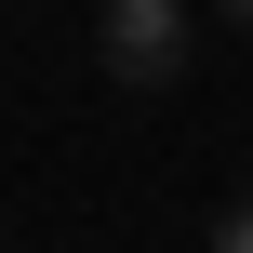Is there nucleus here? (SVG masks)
I'll return each mask as SVG.
<instances>
[{"instance_id":"obj_1","label":"nucleus","mask_w":253,"mask_h":253,"mask_svg":"<svg viewBox=\"0 0 253 253\" xmlns=\"http://www.w3.org/2000/svg\"><path fill=\"white\" fill-rule=\"evenodd\" d=\"M93 53H107L120 93H173L187 53H200V0H107L93 13Z\"/></svg>"},{"instance_id":"obj_2","label":"nucleus","mask_w":253,"mask_h":253,"mask_svg":"<svg viewBox=\"0 0 253 253\" xmlns=\"http://www.w3.org/2000/svg\"><path fill=\"white\" fill-rule=\"evenodd\" d=\"M213 240H227V253H253V200H227V213H213Z\"/></svg>"},{"instance_id":"obj_3","label":"nucleus","mask_w":253,"mask_h":253,"mask_svg":"<svg viewBox=\"0 0 253 253\" xmlns=\"http://www.w3.org/2000/svg\"><path fill=\"white\" fill-rule=\"evenodd\" d=\"M213 13H227V27H253V0H213Z\"/></svg>"}]
</instances>
